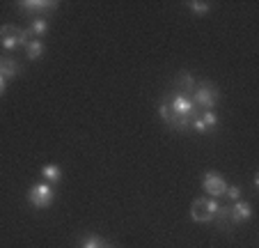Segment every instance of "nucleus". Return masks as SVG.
I'll list each match as a JSON object with an SVG mask.
<instances>
[{
  "instance_id": "nucleus-1",
  "label": "nucleus",
  "mask_w": 259,
  "mask_h": 248,
  "mask_svg": "<svg viewBox=\"0 0 259 248\" xmlns=\"http://www.w3.org/2000/svg\"><path fill=\"white\" fill-rule=\"evenodd\" d=\"M158 115L170 129L175 131H186L191 127V122L200 115V108L193 103L188 94H181L172 90L161 103H158Z\"/></svg>"
},
{
  "instance_id": "nucleus-2",
  "label": "nucleus",
  "mask_w": 259,
  "mask_h": 248,
  "mask_svg": "<svg viewBox=\"0 0 259 248\" xmlns=\"http://www.w3.org/2000/svg\"><path fill=\"white\" fill-rule=\"evenodd\" d=\"M30 39H32V34H30L28 30H21L12 23L0 25V46H3V49L14 51V49H19V46L25 49Z\"/></svg>"
},
{
  "instance_id": "nucleus-3",
  "label": "nucleus",
  "mask_w": 259,
  "mask_h": 248,
  "mask_svg": "<svg viewBox=\"0 0 259 248\" xmlns=\"http://www.w3.org/2000/svg\"><path fill=\"white\" fill-rule=\"evenodd\" d=\"M191 99L200 111H213L220 101V92H218V88H215L213 83L206 81V83H202V85H197V88L193 90Z\"/></svg>"
},
{
  "instance_id": "nucleus-4",
  "label": "nucleus",
  "mask_w": 259,
  "mask_h": 248,
  "mask_svg": "<svg viewBox=\"0 0 259 248\" xmlns=\"http://www.w3.org/2000/svg\"><path fill=\"white\" fill-rule=\"evenodd\" d=\"M220 209V202L215 198H197L191 207V219L195 223H211Z\"/></svg>"
},
{
  "instance_id": "nucleus-5",
  "label": "nucleus",
  "mask_w": 259,
  "mask_h": 248,
  "mask_svg": "<svg viewBox=\"0 0 259 248\" xmlns=\"http://www.w3.org/2000/svg\"><path fill=\"white\" fill-rule=\"evenodd\" d=\"M53 200H55V191L46 182H37V184H32L28 189V202L34 209H46V207L53 204Z\"/></svg>"
},
{
  "instance_id": "nucleus-6",
  "label": "nucleus",
  "mask_w": 259,
  "mask_h": 248,
  "mask_svg": "<svg viewBox=\"0 0 259 248\" xmlns=\"http://www.w3.org/2000/svg\"><path fill=\"white\" fill-rule=\"evenodd\" d=\"M202 186H204V191L209 193V198H223L225 195V189H227V182L225 177L220 175V172L215 170H209L204 172V177H202Z\"/></svg>"
},
{
  "instance_id": "nucleus-7",
  "label": "nucleus",
  "mask_w": 259,
  "mask_h": 248,
  "mask_svg": "<svg viewBox=\"0 0 259 248\" xmlns=\"http://www.w3.org/2000/svg\"><path fill=\"white\" fill-rule=\"evenodd\" d=\"M250 219H252V204H250V202H245V200H236V202L230 207V221H232V225L248 223Z\"/></svg>"
},
{
  "instance_id": "nucleus-8",
  "label": "nucleus",
  "mask_w": 259,
  "mask_h": 248,
  "mask_svg": "<svg viewBox=\"0 0 259 248\" xmlns=\"http://www.w3.org/2000/svg\"><path fill=\"white\" fill-rule=\"evenodd\" d=\"M55 7H58V3H53V0H23V3H19L21 14H44Z\"/></svg>"
},
{
  "instance_id": "nucleus-9",
  "label": "nucleus",
  "mask_w": 259,
  "mask_h": 248,
  "mask_svg": "<svg viewBox=\"0 0 259 248\" xmlns=\"http://www.w3.org/2000/svg\"><path fill=\"white\" fill-rule=\"evenodd\" d=\"M195 88H197V85H195L193 74H188V72H179V74H177V78H175V90H177V92L188 94V97H191Z\"/></svg>"
},
{
  "instance_id": "nucleus-10",
  "label": "nucleus",
  "mask_w": 259,
  "mask_h": 248,
  "mask_svg": "<svg viewBox=\"0 0 259 248\" xmlns=\"http://www.w3.org/2000/svg\"><path fill=\"white\" fill-rule=\"evenodd\" d=\"M21 72V64L16 62L14 58H0V76L10 81V78H16Z\"/></svg>"
},
{
  "instance_id": "nucleus-11",
  "label": "nucleus",
  "mask_w": 259,
  "mask_h": 248,
  "mask_svg": "<svg viewBox=\"0 0 259 248\" xmlns=\"http://www.w3.org/2000/svg\"><path fill=\"white\" fill-rule=\"evenodd\" d=\"M41 177H44L46 184H58V182L62 180V168L55 163H46L44 168H41Z\"/></svg>"
},
{
  "instance_id": "nucleus-12",
  "label": "nucleus",
  "mask_w": 259,
  "mask_h": 248,
  "mask_svg": "<svg viewBox=\"0 0 259 248\" xmlns=\"http://www.w3.org/2000/svg\"><path fill=\"white\" fill-rule=\"evenodd\" d=\"M25 55H28V60H39L44 55V42L41 39H30L28 46H25Z\"/></svg>"
},
{
  "instance_id": "nucleus-13",
  "label": "nucleus",
  "mask_w": 259,
  "mask_h": 248,
  "mask_svg": "<svg viewBox=\"0 0 259 248\" xmlns=\"http://www.w3.org/2000/svg\"><path fill=\"white\" fill-rule=\"evenodd\" d=\"M200 120H202V124H204L206 133H213L215 127H218V115H215V111H200Z\"/></svg>"
},
{
  "instance_id": "nucleus-14",
  "label": "nucleus",
  "mask_w": 259,
  "mask_h": 248,
  "mask_svg": "<svg viewBox=\"0 0 259 248\" xmlns=\"http://www.w3.org/2000/svg\"><path fill=\"white\" fill-rule=\"evenodd\" d=\"M28 32H30V34H34V39L44 37V34L49 32V21H46V19H39V16H37V19H34L32 23H30Z\"/></svg>"
},
{
  "instance_id": "nucleus-15",
  "label": "nucleus",
  "mask_w": 259,
  "mask_h": 248,
  "mask_svg": "<svg viewBox=\"0 0 259 248\" xmlns=\"http://www.w3.org/2000/svg\"><path fill=\"white\" fill-rule=\"evenodd\" d=\"M188 10L195 16H206L211 12V5L209 3H202V0H191V3H188Z\"/></svg>"
},
{
  "instance_id": "nucleus-16",
  "label": "nucleus",
  "mask_w": 259,
  "mask_h": 248,
  "mask_svg": "<svg viewBox=\"0 0 259 248\" xmlns=\"http://www.w3.org/2000/svg\"><path fill=\"white\" fill-rule=\"evenodd\" d=\"M80 248H108V243L103 241L101 237H97V234H90V237H85V239H83Z\"/></svg>"
},
{
  "instance_id": "nucleus-17",
  "label": "nucleus",
  "mask_w": 259,
  "mask_h": 248,
  "mask_svg": "<svg viewBox=\"0 0 259 248\" xmlns=\"http://www.w3.org/2000/svg\"><path fill=\"white\" fill-rule=\"evenodd\" d=\"M225 195L232 200V202H236V200H241V189H239V186H234V184H227Z\"/></svg>"
},
{
  "instance_id": "nucleus-18",
  "label": "nucleus",
  "mask_w": 259,
  "mask_h": 248,
  "mask_svg": "<svg viewBox=\"0 0 259 248\" xmlns=\"http://www.w3.org/2000/svg\"><path fill=\"white\" fill-rule=\"evenodd\" d=\"M5 90H7V81L3 76H0V97H3V94H5Z\"/></svg>"
},
{
  "instance_id": "nucleus-19",
  "label": "nucleus",
  "mask_w": 259,
  "mask_h": 248,
  "mask_svg": "<svg viewBox=\"0 0 259 248\" xmlns=\"http://www.w3.org/2000/svg\"><path fill=\"white\" fill-rule=\"evenodd\" d=\"M108 248H110V246H108Z\"/></svg>"
}]
</instances>
